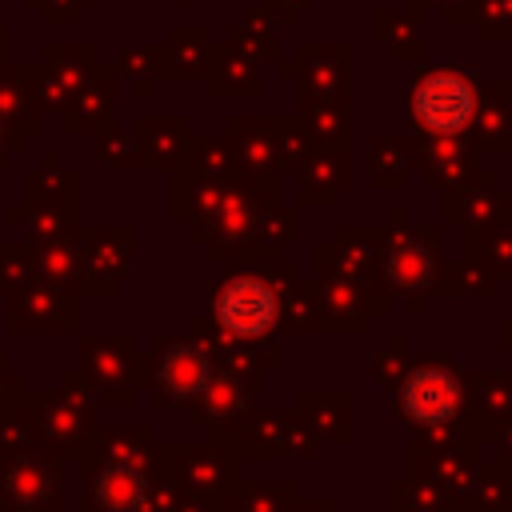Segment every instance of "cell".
<instances>
[{
    "label": "cell",
    "mask_w": 512,
    "mask_h": 512,
    "mask_svg": "<svg viewBox=\"0 0 512 512\" xmlns=\"http://www.w3.org/2000/svg\"><path fill=\"white\" fill-rule=\"evenodd\" d=\"M216 320L232 336H260L276 320V292L256 276H236L216 296Z\"/></svg>",
    "instance_id": "cell-2"
},
{
    "label": "cell",
    "mask_w": 512,
    "mask_h": 512,
    "mask_svg": "<svg viewBox=\"0 0 512 512\" xmlns=\"http://www.w3.org/2000/svg\"><path fill=\"white\" fill-rule=\"evenodd\" d=\"M96 504L104 512H140L144 496H148V484L136 468L128 464H108L100 476H96V488H92Z\"/></svg>",
    "instance_id": "cell-5"
},
{
    "label": "cell",
    "mask_w": 512,
    "mask_h": 512,
    "mask_svg": "<svg viewBox=\"0 0 512 512\" xmlns=\"http://www.w3.org/2000/svg\"><path fill=\"white\" fill-rule=\"evenodd\" d=\"M412 112L432 132H460L476 112V92L460 72H428L412 92Z\"/></svg>",
    "instance_id": "cell-1"
},
{
    "label": "cell",
    "mask_w": 512,
    "mask_h": 512,
    "mask_svg": "<svg viewBox=\"0 0 512 512\" xmlns=\"http://www.w3.org/2000/svg\"><path fill=\"white\" fill-rule=\"evenodd\" d=\"M160 384L168 396H200L212 384V360L196 344H176L160 360Z\"/></svg>",
    "instance_id": "cell-4"
},
{
    "label": "cell",
    "mask_w": 512,
    "mask_h": 512,
    "mask_svg": "<svg viewBox=\"0 0 512 512\" xmlns=\"http://www.w3.org/2000/svg\"><path fill=\"white\" fill-rule=\"evenodd\" d=\"M400 400L416 424H444L460 404V388L448 368H412L400 388Z\"/></svg>",
    "instance_id": "cell-3"
}]
</instances>
